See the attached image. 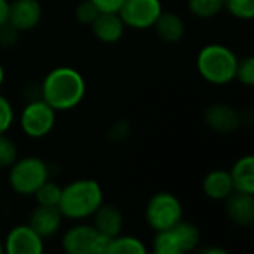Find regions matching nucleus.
<instances>
[{"label": "nucleus", "mask_w": 254, "mask_h": 254, "mask_svg": "<svg viewBox=\"0 0 254 254\" xmlns=\"http://www.w3.org/2000/svg\"><path fill=\"white\" fill-rule=\"evenodd\" d=\"M3 253V243L0 241V254Z\"/></svg>", "instance_id": "34"}, {"label": "nucleus", "mask_w": 254, "mask_h": 254, "mask_svg": "<svg viewBox=\"0 0 254 254\" xmlns=\"http://www.w3.org/2000/svg\"><path fill=\"white\" fill-rule=\"evenodd\" d=\"M129 134H131V125L124 119L113 122L107 129V138L112 143H122L129 137Z\"/></svg>", "instance_id": "27"}, {"label": "nucleus", "mask_w": 254, "mask_h": 254, "mask_svg": "<svg viewBox=\"0 0 254 254\" xmlns=\"http://www.w3.org/2000/svg\"><path fill=\"white\" fill-rule=\"evenodd\" d=\"M100 12H119L125 0H91Z\"/></svg>", "instance_id": "30"}, {"label": "nucleus", "mask_w": 254, "mask_h": 254, "mask_svg": "<svg viewBox=\"0 0 254 254\" xmlns=\"http://www.w3.org/2000/svg\"><path fill=\"white\" fill-rule=\"evenodd\" d=\"M205 125L217 134H232L243 124L241 113L231 104L211 103L204 110Z\"/></svg>", "instance_id": "11"}, {"label": "nucleus", "mask_w": 254, "mask_h": 254, "mask_svg": "<svg viewBox=\"0 0 254 254\" xmlns=\"http://www.w3.org/2000/svg\"><path fill=\"white\" fill-rule=\"evenodd\" d=\"M7 15H9V1L0 0V27L7 22Z\"/></svg>", "instance_id": "31"}, {"label": "nucleus", "mask_w": 254, "mask_h": 254, "mask_svg": "<svg viewBox=\"0 0 254 254\" xmlns=\"http://www.w3.org/2000/svg\"><path fill=\"white\" fill-rule=\"evenodd\" d=\"M188 9L199 19H211L225 9V0H188Z\"/></svg>", "instance_id": "21"}, {"label": "nucleus", "mask_w": 254, "mask_h": 254, "mask_svg": "<svg viewBox=\"0 0 254 254\" xmlns=\"http://www.w3.org/2000/svg\"><path fill=\"white\" fill-rule=\"evenodd\" d=\"M34 201L37 205H46V207H58L60 198H61V186L57 185L52 180H46L34 193Z\"/></svg>", "instance_id": "22"}, {"label": "nucleus", "mask_w": 254, "mask_h": 254, "mask_svg": "<svg viewBox=\"0 0 254 254\" xmlns=\"http://www.w3.org/2000/svg\"><path fill=\"white\" fill-rule=\"evenodd\" d=\"M104 202L100 183L94 179H77L61 188L58 210L64 219L83 222Z\"/></svg>", "instance_id": "2"}, {"label": "nucleus", "mask_w": 254, "mask_h": 254, "mask_svg": "<svg viewBox=\"0 0 254 254\" xmlns=\"http://www.w3.org/2000/svg\"><path fill=\"white\" fill-rule=\"evenodd\" d=\"M107 243L92 225L82 222L68 228L61 238V247L68 254H104Z\"/></svg>", "instance_id": "8"}, {"label": "nucleus", "mask_w": 254, "mask_h": 254, "mask_svg": "<svg viewBox=\"0 0 254 254\" xmlns=\"http://www.w3.org/2000/svg\"><path fill=\"white\" fill-rule=\"evenodd\" d=\"M13 107L10 101L0 94V134H6L13 124Z\"/></svg>", "instance_id": "28"}, {"label": "nucleus", "mask_w": 254, "mask_h": 254, "mask_svg": "<svg viewBox=\"0 0 254 254\" xmlns=\"http://www.w3.org/2000/svg\"><path fill=\"white\" fill-rule=\"evenodd\" d=\"M3 252L7 254H42L45 252L43 238L28 223L16 225L4 238Z\"/></svg>", "instance_id": "10"}, {"label": "nucleus", "mask_w": 254, "mask_h": 254, "mask_svg": "<svg viewBox=\"0 0 254 254\" xmlns=\"http://www.w3.org/2000/svg\"><path fill=\"white\" fill-rule=\"evenodd\" d=\"M202 254H228V252L222 247H205L201 250Z\"/></svg>", "instance_id": "32"}, {"label": "nucleus", "mask_w": 254, "mask_h": 254, "mask_svg": "<svg viewBox=\"0 0 254 254\" xmlns=\"http://www.w3.org/2000/svg\"><path fill=\"white\" fill-rule=\"evenodd\" d=\"M18 158V149L13 140L0 134V168H9Z\"/></svg>", "instance_id": "24"}, {"label": "nucleus", "mask_w": 254, "mask_h": 254, "mask_svg": "<svg viewBox=\"0 0 254 254\" xmlns=\"http://www.w3.org/2000/svg\"><path fill=\"white\" fill-rule=\"evenodd\" d=\"M125 28L127 27L124 21L116 12H100L95 21L91 24V30L95 39L106 45L118 43L122 39Z\"/></svg>", "instance_id": "14"}, {"label": "nucleus", "mask_w": 254, "mask_h": 254, "mask_svg": "<svg viewBox=\"0 0 254 254\" xmlns=\"http://www.w3.org/2000/svg\"><path fill=\"white\" fill-rule=\"evenodd\" d=\"M98 13H100V10L95 7V4L91 0H82L74 9L76 19L83 25H91L95 21V18L98 16Z\"/></svg>", "instance_id": "25"}, {"label": "nucleus", "mask_w": 254, "mask_h": 254, "mask_svg": "<svg viewBox=\"0 0 254 254\" xmlns=\"http://www.w3.org/2000/svg\"><path fill=\"white\" fill-rule=\"evenodd\" d=\"M43 9L39 0H13L9 1L7 22L19 33L33 30L42 21Z\"/></svg>", "instance_id": "12"}, {"label": "nucleus", "mask_w": 254, "mask_h": 254, "mask_svg": "<svg viewBox=\"0 0 254 254\" xmlns=\"http://www.w3.org/2000/svg\"><path fill=\"white\" fill-rule=\"evenodd\" d=\"M158 37L165 43H177L183 39L186 33V24L183 18L176 12L162 10L153 27Z\"/></svg>", "instance_id": "18"}, {"label": "nucleus", "mask_w": 254, "mask_h": 254, "mask_svg": "<svg viewBox=\"0 0 254 254\" xmlns=\"http://www.w3.org/2000/svg\"><path fill=\"white\" fill-rule=\"evenodd\" d=\"M225 214L237 226L247 228L254 223L253 193L234 190L225 199Z\"/></svg>", "instance_id": "13"}, {"label": "nucleus", "mask_w": 254, "mask_h": 254, "mask_svg": "<svg viewBox=\"0 0 254 254\" xmlns=\"http://www.w3.org/2000/svg\"><path fill=\"white\" fill-rule=\"evenodd\" d=\"M63 214L58 207L37 205L28 216V225L45 240L55 235L63 223Z\"/></svg>", "instance_id": "16"}, {"label": "nucleus", "mask_w": 254, "mask_h": 254, "mask_svg": "<svg viewBox=\"0 0 254 254\" xmlns=\"http://www.w3.org/2000/svg\"><path fill=\"white\" fill-rule=\"evenodd\" d=\"M3 82H4V68H3L1 63H0V86L3 85Z\"/></svg>", "instance_id": "33"}, {"label": "nucleus", "mask_w": 254, "mask_h": 254, "mask_svg": "<svg viewBox=\"0 0 254 254\" xmlns=\"http://www.w3.org/2000/svg\"><path fill=\"white\" fill-rule=\"evenodd\" d=\"M231 179L235 190L254 195V156L244 155L235 161L231 171Z\"/></svg>", "instance_id": "19"}, {"label": "nucleus", "mask_w": 254, "mask_h": 254, "mask_svg": "<svg viewBox=\"0 0 254 254\" xmlns=\"http://www.w3.org/2000/svg\"><path fill=\"white\" fill-rule=\"evenodd\" d=\"M144 243L131 235H116L109 240L104 254H146Z\"/></svg>", "instance_id": "20"}, {"label": "nucleus", "mask_w": 254, "mask_h": 254, "mask_svg": "<svg viewBox=\"0 0 254 254\" xmlns=\"http://www.w3.org/2000/svg\"><path fill=\"white\" fill-rule=\"evenodd\" d=\"M86 94L83 76L73 67L60 65L46 73L40 82V97L55 112H67L79 106Z\"/></svg>", "instance_id": "1"}, {"label": "nucleus", "mask_w": 254, "mask_h": 254, "mask_svg": "<svg viewBox=\"0 0 254 254\" xmlns=\"http://www.w3.org/2000/svg\"><path fill=\"white\" fill-rule=\"evenodd\" d=\"M238 61V57L231 48L210 43L199 49L196 55V70L210 85L223 86L235 80Z\"/></svg>", "instance_id": "3"}, {"label": "nucleus", "mask_w": 254, "mask_h": 254, "mask_svg": "<svg viewBox=\"0 0 254 254\" xmlns=\"http://www.w3.org/2000/svg\"><path fill=\"white\" fill-rule=\"evenodd\" d=\"M18 39H19V31L15 27H12L9 22L0 27V46L10 48L16 45Z\"/></svg>", "instance_id": "29"}, {"label": "nucleus", "mask_w": 254, "mask_h": 254, "mask_svg": "<svg viewBox=\"0 0 254 254\" xmlns=\"http://www.w3.org/2000/svg\"><path fill=\"white\" fill-rule=\"evenodd\" d=\"M201 243L196 225L180 220L170 229L156 232L152 247L155 254H185L193 252Z\"/></svg>", "instance_id": "5"}, {"label": "nucleus", "mask_w": 254, "mask_h": 254, "mask_svg": "<svg viewBox=\"0 0 254 254\" xmlns=\"http://www.w3.org/2000/svg\"><path fill=\"white\" fill-rule=\"evenodd\" d=\"M235 80L246 86L254 85V58L247 57L241 61H238L237 71H235Z\"/></svg>", "instance_id": "26"}, {"label": "nucleus", "mask_w": 254, "mask_h": 254, "mask_svg": "<svg viewBox=\"0 0 254 254\" xmlns=\"http://www.w3.org/2000/svg\"><path fill=\"white\" fill-rule=\"evenodd\" d=\"M49 179V168L39 156L16 158L9 167L7 182L10 189L21 196H33V193Z\"/></svg>", "instance_id": "4"}, {"label": "nucleus", "mask_w": 254, "mask_h": 254, "mask_svg": "<svg viewBox=\"0 0 254 254\" xmlns=\"http://www.w3.org/2000/svg\"><path fill=\"white\" fill-rule=\"evenodd\" d=\"M225 9L237 19L250 21L254 18V0H225Z\"/></svg>", "instance_id": "23"}, {"label": "nucleus", "mask_w": 254, "mask_h": 254, "mask_svg": "<svg viewBox=\"0 0 254 254\" xmlns=\"http://www.w3.org/2000/svg\"><path fill=\"white\" fill-rule=\"evenodd\" d=\"M202 193L211 201H225L234 190V183L228 170L216 168L208 171L201 183Z\"/></svg>", "instance_id": "17"}, {"label": "nucleus", "mask_w": 254, "mask_h": 254, "mask_svg": "<svg viewBox=\"0 0 254 254\" xmlns=\"http://www.w3.org/2000/svg\"><path fill=\"white\" fill-rule=\"evenodd\" d=\"M162 10L161 0H125L118 13L125 27L147 30L153 27Z\"/></svg>", "instance_id": "9"}, {"label": "nucleus", "mask_w": 254, "mask_h": 254, "mask_svg": "<svg viewBox=\"0 0 254 254\" xmlns=\"http://www.w3.org/2000/svg\"><path fill=\"white\" fill-rule=\"evenodd\" d=\"M91 217H92V226L97 229L98 234H101L107 240L122 234L124 214L116 205L103 202Z\"/></svg>", "instance_id": "15"}, {"label": "nucleus", "mask_w": 254, "mask_h": 254, "mask_svg": "<svg viewBox=\"0 0 254 254\" xmlns=\"http://www.w3.org/2000/svg\"><path fill=\"white\" fill-rule=\"evenodd\" d=\"M57 112L42 98L27 101L19 113L21 131L33 140L46 137L55 127Z\"/></svg>", "instance_id": "7"}, {"label": "nucleus", "mask_w": 254, "mask_h": 254, "mask_svg": "<svg viewBox=\"0 0 254 254\" xmlns=\"http://www.w3.org/2000/svg\"><path fill=\"white\" fill-rule=\"evenodd\" d=\"M144 219L155 232L170 229L183 220V205L174 193L158 192L147 201Z\"/></svg>", "instance_id": "6"}]
</instances>
